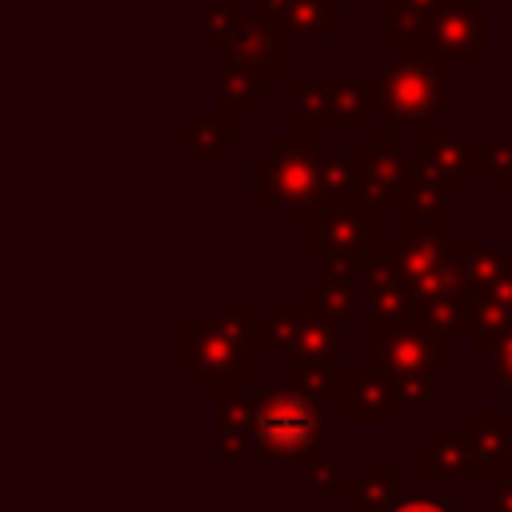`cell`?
Here are the masks:
<instances>
[{
    "mask_svg": "<svg viewBox=\"0 0 512 512\" xmlns=\"http://www.w3.org/2000/svg\"><path fill=\"white\" fill-rule=\"evenodd\" d=\"M392 388L376 376H356L348 396H344V412L348 420H392L396 408H392Z\"/></svg>",
    "mask_w": 512,
    "mask_h": 512,
    "instance_id": "cell-11",
    "label": "cell"
},
{
    "mask_svg": "<svg viewBox=\"0 0 512 512\" xmlns=\"http://www.w3.org/2000/svg\"><path fill=\"white\" fill-rule=\"evenodd\" d=\"M492 380H496L500 392L512 400V328L492 344Z\"/></svg>",
    "mask_w": 512,
    "mask_h": 512,
    "instance_id": "cell-15",
    "label": "cell"
},
{
    "mask_svg": "<svg viewBox=\"0 0 512 512\" xmlns=\"http://www.w3.org/2000/svg\"><path fill=\"white\" fill-rule=\"evenodd\" d=\"M504 412L500 408H476L472 424H468V440H472V472L480 480H492L504 468Z\"/></svg>",
    "mask_w": 512,
    "mask_h": 512,
    "instance_id": "cell-9",
    "label": "cell"
},
{
    "mask_svg": "<svg viewBox=\"0 0 512 512\" xmlns=\"http://www.w3.org/2000/svg\"><path fill=\"white\" fill-rule=\"evenodd\" d=\"M488 512H512V464H504L492 476V508Z\"/></svg>",
    "mask_w": 512,
    "mask_h": 512,
    "instance_id": "cell-16",
    "label": "cell"
},
{
    "mask_svg": "<svg viewBox=\"0 0 512 512\" xmlns=\"http://www.w3.org/2000/svg\"><path fill=\"white\" fill-rule=\"evenodd\" d=\"M380 112L388 124H412V128H428L436 116H444L452 108L448 100V60L436 48H420V52H404L400 60H392L380 76Z\"/></svg>",
    "mask_w": 512,
    "mask_h": 512,
    "instance_id": "cell-2",
    "label": "cell"
},
{
    "mask_svg": "<svg viewBox=\"0 0 512 512\" xmlns=\"http://www.w3.org/2000/svg\"><path fill=\"white\" fill-rule=\"evenodd\" d=\"M496 4H512V0H496Z\"/></svg>",
    "mask_w": 512,
    "mask_h": 512,
    "instance_id": "cell-20",
    "label": "cell"
},
{
    "mask_svg": "<svg viewBox=\"0 0 512 512\" xmlns=\"http://www.w3.org/2000/svg\"><path fill=\"white\" fill-rule=\"evenodd\" d=\"M320 240H328V252H352L360 248L364 240H372V216L364 220V212H348V208H336V216H328L324 232H316Z\"/></svg>",
    "mask_w": 512,
    "mask_h": 512,
    "instance_id": "cell-12",
    "label": "cell"
},
{
    "mask_svg": "<svg viewBox=\"0 0 512 512\" xmlns=\"http://www.w3.org/2000/svg\"><path fill=\"white\" fill-rule=\"evenodd\" d=\"M508 60H512V28H508Z\"/></svg>",
    "mask_w": 512,
    "mask_h": 512,
    "instance_id": "cell-19",
    "label": "cell"
},
{
    "mask_svg": "<svg viewBox=\"0 0 512 512\" xmlns=\"http://www.w3.org/2000/svg\"><path fill=\"white\" fill-rule=\"evenodd\" d=\"M392 488H396V472H392L388 464H372V468H364L360 484L352 488V492L364 496V500L352 504L348 512H376V508H384V504L392 500Z\"/></svg>",
    "mask_w": 512,
    "mask_h": 512,
    "instance_id": "cell-14",
    "label": "cell"
},
{
    "mask_svg": "<svg viewBox=\"0 0 512 512\" xmlns=\"http://www.w3.org/2000/svg\"><path fill=\"white\" fill-rule=\"evenodd\" d=\"M504 464H512V428L504 432Z\"/></svg>",
    "mask_w": 512,
    "mask_h": 512,
    "instance_id": "cell-18",
    "label": "cell"
},
{
    "mask_svg": "<svg viewBox=\"0 0 512 512\" xmlns=\"http://www.w3.org/2000/svg\"><path fill=\"white\" fill-rule=\"evenodd\" d=\"M452 264H456V276H460L464 292H480V288L496 284L512 268V260L504 252H496V248H456Z\"/></svg>",
    "mask_w": 512,
    "mask_h": 512,
    "instance_id": "cell-10",
    "label": "cell"
},
{
    "mask_svg": "<svg viewBox=\"0 0 512 512\" xmlns=\"http://www.w3.org/2000/svg\"><path fill=\"white\" fill-rule=\"evenodd\" d=\"M364 360L392 380L404 404H424L432 396V376L452 364V336L432 324L376 316L364 324Z\"/></svg>",
    "mask_w": 512,
    "mask_h": 512,
    "instance_id": "cell-1",
    "label": "cell"
},
{
    "mask_svg": "<svg viewBox=\"0 0 512 512\" xmlns=\"http://www.w3.org/2000/svg\"><path fill=\"white\" fill-rule=\"evenodd\" d=\"M456 4H468V0H384L380 32H384V40H420L424 44L432 20Z\"/></svg>",
    "mask_w": 512,
    "mask_h": 512,
    "instance_id": "cell-7",
    "label": "cell"
},
{
    "mask_svg": "<svg viewBox=\"0 0 512 512\" xmlns=\"http://www.w3.org/2000/svg\"><path fill=\"white\" fill-rule=\"evenodd\" d=\"M392 512H452V508L440 504V500H408V504H400V508H392Z\"/></svg>",
    "mask_w": 512,
    "mask_h": 512,
    "instance_id": "cell-17",
    "label": "cell"
},
{
    "mask_svg": "<svg viewBox=\"0 0 512 512\" xmlns=\"http://www.w3.org/2000/svg\"><path fill=\"white\" fill-rule=\"evenodd\" d=\"M252 436L260 440L264 452L276 456H296L316 444L320 436V416L308 404V396H268L260 408L252 404Z\"/></svg>",
    "mask_w": 512,
    "mask_h": 512,
    "instance_id": "cell-3",
    "label": "cell"
},
{
    "mask_svg": "<svg viewBox=\"0 0 512 512\" xmlns=\"http://www.w3.org/2000/svg\"><path fill=\"white\" fill-rule=\"evenodd\" d=\"M408 160L392 148V140H372V148L364 152V204H376V200H392L408 176H404Z\"/></svg>",
    "mask_w": 512,
    "mask_h": 512,
    "instance_id": "cell-8",
    "label": "cell"
},
{
    "mask_svg": "<svg viewBox=\"0 0 512 512\" xmlns=\"http://www.w3.org/2000/svg\"><path fill=\"white\" fill-rule=\"evenodd\" d=\"M472 468V440L468 428H440L428 444H420V480H452Z\"/></svg>",
    "mask_w": 512,
    "mask_h": 512,
    "instance_id": "cell-5",
    "label": "cell"
},
{
    "mask_svg": "<svg viewBox=\"0 0 512 512\" xmlns=\"http://www.w3.org/2000/svg\"><path fill=\"white\" fill-rule=\"evenodd\" d=\"M420 164H424L436 180L456 184V188H468V172L476 168L472 144H464L460 136L428 132V128H420Z\"/></svg>",
    "mask_w": 512,
    "mask_h": 512,
    "instance_id": "cell-6",
    "label": "cell"
},
{
    "mask_svg": "<svg viewBox=\"0 0 512 512\" xmlns=\"http://www.w3.org/2000/svg\"><path fill=\"white\" fill-rule=\"evenodd\" d=\"M472 160H476V168L488 172L492 188H512V136H504V140L472 136Z\"/></svg>",
    "mask_w": 512,
    "mask_h": 512,
    "instance_id": "cell-13",
    "label": "cell"
},
{
    "mask_svg": "<svg viewBox=\"0 0 512 512\" xmlns=\"http://www.w3.org/2000/svg\"><path fill=\"white\" fill-rule=\"evenodd\" d=\"M428 48H436L440 56H468V60H484L488 56V16L484 8H468L456 4L448 12H440L424 36Z\"/></svg>",
    "mask_w": 512,
    "mask_h": 512,
    "instance_id": "cell-4",
    "label": "cell"
}]
</instances>
